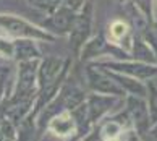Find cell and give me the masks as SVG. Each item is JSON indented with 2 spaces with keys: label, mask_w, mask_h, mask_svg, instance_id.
Here are the masks:
<instances>
[{
  "label": "cell",
  "mask_w": 157,
  "mask_h": 141,
  "mask_svg": "<svg viewBox=\"0 0 157 141\" xmlns=\"http://www.w3.org/2000/svg\"><path fill=\"white\" fill-rule=\"evenodd\" d=\"M28 2L36 8L45 10V11H54L60 7L62 0H28Z\"/></svg>",
  "instance_id": "7c38bea8"
},
{
  "label": "cell",
  "mask_w": 157,
  "mask_h": 141,
  "mask_svg": "<svg viewBox=\"0 0 157 141\" xmlns=\"http://www.w3.org/2000/svg\"><path fill=\"white\" fill-rule=\"evenodd\" d=\"M149 91H151V97H149L151 117H152V122H157V88L154 84H149Z\"/></svg>",
  "instance_id": "4fadbf2b"
},
{
  "label": "cell",
  "mask_w": 157,
  "mask_h": 141,
  "mask_svg": "<svg viewBox=\"0 0 157 141\" xmlns=\"http://www.w3.org/2000/svg\"><path fill=\"white\" fill-rule=\"evenodd\" d=\"M91 13H92L91 3H86L84 10L78 16H75V20H73L70 33H71V47L75 50L81 49V45L86 42V39H88L89 33H91V25H92Z\"/></svg>",
  "instance_id": "3957f363"
},
{
  "label": "cell",
  "mask_w": 157,
  "mask_h": 141,
  "mask_svg": "<svg viewBox=\"0 0 157 141\" xmlns=\"http://www.w3.org/2000/svg\"><path fill=\"white\" fill-rule=\"evenodd\" d=\"M75 20V8L73 7H59L55 13L45 21V28L54 33H68Z\"/></svg>",
  "instance_id": "5b68a950"
},
{
  "label": "cell",
  "mask_w": 157,
  "mask_h": 141,
  "mask_svg": "<svg viewBox=\"0 0 157 141\" xmlns=\"http://www.w3.org/2000/svg\"><path fill=\"white\" fill-rule=\"evenodd\" d=\"M0 28L5 29L10 36L20 39H52L47 33L40 31L39 28L29 25L28 21L11 15H0Z\"/></svg>",
  "instance_id": "7a4b0ae2"
},
{
  "label": "cell",
  "mask_w": 157,
  "mask_h": 141,
  "mask_svg": "<svg viewBox=\"0 0 157 141\" xmlns=\"http://www.w3.org/2000/svg\"><path fill=\"white\" fill-rule=\"evenodd\" d=\"M128 114L131 120L135 122V127L139 131H144L147 128V110L143 99L130 97L128 99Z\"/></svg>",
  "instance_id": "52a82bcc"
},
{
  "label": "cell",
  "mask_w": 157,
  "mask_h": 141,
  "mask_svg": "<svg viewBox=\"0 0 157 141\" xmlns=\"http://www.w3.org/2000/svg\"><path fill=\"white\" fill-rule=\"evenodd\" d=\"M113 68L120 70V72H126L130 75H138V76H143V78H149V76H152L157 73L155 68H149L146 65H138V63H135V65H131V63H120V65H110Z\"/></svg>",
  "instance_id": "9c48e42d"
},
{
  "label": "cell",
  "mask_w": 157,
  "mask_h": 141,
  "mask_svg": "<svg viewBox=\"0 0 157 141\" xmlns=\"http://www.w3.org/2000/svg\"><path fill=\"white\" fill-rule=\"evenodd\" d=\"M63 72H65V63H63V60H60V58L47 57L42 63H40L39 86H40V89H42L44 99L39 101L37 107L44 105L52 96H54V92L57 89V84H59L63 78Z\"/></svg>",
  "instance_id": "6da1fadb"
},
{
  "label": "cell",
  "mask_w": 157,
  "mask_h": 141,
  "mask_svg": "<svg viewBox=\"0 0 157 141\" xmlns=\"http://www.w3.org/2000/svg\"><path fill=\"white\" fill-rule=\"evenodd\" d=\"M37 63L33 60H23L18 72V81H16V89L13 96H23V97H33L34 94V84H36L37 76Z\"/></svg>",
  "instance_id": "277c9868"
},
{
  "label": "cell",
  "mask_w": 157,
  "mask_h": 141,
  "mask_svg": "<svg viewBox=\"0 0 157 141\" xmlns=\"http://www.w3.org/2000/svg\"><path fill=\"white\" fill-rule=\"evenodd\" d=\"M88 78H89V84L92 89L96 91H101V92H107V94H123V89L121 86L113 83L112 80L109 78L107 75H102V73H97L94 72L92 68H89L88 72Z\"/></svg>",
  "instance_id": "8992f818"
},
{
  "label": "cell",
  "mask_w": 157,
  "mask_h": 141,
  "mask_svg": "<svg viewBox=\"0 0 157 141\" xmlns=\"http://www.w3.org/2000/svg\"><path fill=\"white\" fill-rule=\"evenodd\" d=\"M13 57L18 60H33V58L39 57V52L36 45L29 41H16L13 42Z\"/></svg>",
  "instance_id": "ba28073f"
},
{
  "label": "cell",
  "mask_w": 157,
  "mask_h": 141,
  "mask_svg": "<svg viewBox=\"0 0 157 141\" xmlns=\"http://www.w3.org/2000/svg\"><path fill=\"white\" fill-rule=\"evenodd\" d=\"M52 128H54V131L57 135H60V136H67L68 133L73 131L75 128V122L71 120V117L68 114H62L59 117H55L54 122H52Z\"/></svg>",
  "instance_id": "30bf717a"
},
{
  "label": "cell",
  "mask_w": 157,
  "mask_h": 141,
  "mask_svg": "<svg viewBox=\"0 0 157 141\" xmlns=\"http://www.w3.org/2000/svg\"><path fill=\"white\" fill-rule=\"evenodd\" d=\"M112 104V99H105V97H94L91 101L89 110H91V122H94L101 114L105 112V109H109V105Z\"/></svg>",
  "instance_id": "8fae6325"
}]
</instances>
